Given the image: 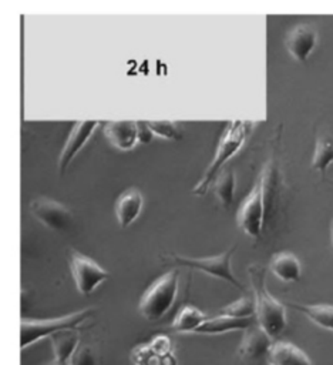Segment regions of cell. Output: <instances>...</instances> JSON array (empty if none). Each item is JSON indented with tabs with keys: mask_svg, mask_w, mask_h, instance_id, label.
<instances>
[{
	"mask_svg": "<svg viewBox=\"0 0 333 365\" xmlns=\"http://www.w3.org/2000/svg\"><path fill=\"white\" fill-rule=\"evenodd\" d=\"M235 245L232 248H229L228 251L216 255V257H206V258H191V257H185V255H179V254H168V255H162V259L165 261H171L174 264L182 265V267H188L201 272H205L213 278H219L222 281L229 282L231 285H233L235 288H238L239 291H243L242 284L236 279V277L233 275L232 271V255L235 251Z\"/></svg>",
	"mask_w": 333,
	"mask_h": 365,
	"instance_id": "5",
	"label": "cell"
},
{
	"mask_svg": "<svg viewBox=\"0 0 333 365\" xmlns=\"http://www.w3.org/2000/svg\"><path fill=\"white\" fill-rule=\"evenodd\" d=\"M266 362L269 365H312L307 354L287 341L273 342Z\"/></svg>",
	"mask_w": 333,
	"mask_h": 365,
	"instance_id": "15",
	"label": "cell"
},
{
	"mask_svg": "<svg viewBox=\"0 0 333 365\" xmlns=\"http://www.w3.org/2000/svg\"><path fill=\"white\" fill-rule=\"evenodd\" d=\"M149 130L152 131L154 135H158L164 140H181V133L176 127V124L174 121H168V120H159V121H147Z\"/></svg>",
	"mask_w": 333,
	"mask_h": 365,
	"instance_id": "24",
	"label": "cell"
},
{
	"mask_svg": "<svg viewBox=\"0 0 333 365\" xmlns=\"http://www.w3.org/2000/svg\"><path fill=\"white\" fill-rule=\"evenodd\" d=\"M256 317L252 318H232L226 315H216L208 318L196 331L195 334L201 335H219L231 331H246L250 327L256 325Z\"/></svg>",
	"mask_w": 333,
	"mask_h": 365,
	"instance_id": "14",
	"label": "cell"
},
{
	"mask_svg": "<svg viewBox=\"0 0 333 365\" xmlns=\"http://www.w3.org/2000/svg\"><path fill=\"white\" fill-rule=\"evenodd\" d=\"M270 271L285 282H295L300 279L302 267L297 259L290 252H278L270 259Z\"/></svg>",
	"mask_w": 333,
	"mask_h": 365,
	"instance_id": "17",
	"label": "cell"
},
{
	"mask_svg": "<svg viewBox=\"0 0 333 365\" xmlns=\"http://www.w3.org/2000/svg\"><path fill=\"white\" fill-rule=\"evenodd\" d=\"M148 345L158 354L161 355H169V354H174V349H172V341L168 335H164V334H159V335H155L149 342Z\"/></svg>",
	"mask_w": 333,
	"mask_h": 365,
	"instance_id": "26",
	"label": "cell"
},
{
	"mask_svg": "<svg viewBox=\"0 0 333 365\" xmlns=\"http://www.w3.org/2000/svg\"><path fill=\"white\" fill-rule=\"evenodd\" d=\"M287 305L299 311L305 317H307L317 327L333 331V305H327V304L307 305V304H297V302H287Z\"/></svg>",
	"mask_w": 333,
	"mask_h": 365,
	"instance_id": "18",
	"label": "cell"
},
{
	"mask_svg": "<svg viewBox=\"0 0 333 365\" xmlns=\"http://www.w3.org/2000/svg\"><path fill=\"white\" fill-rule=\"evenodd\" d=\"M53 352H54V362L67 365L71 355L80 346V334L77 329H68L54 334L51 338Z\"/></svg>",
	"mask_w": 333,
	"mask_h": 365,
	"instance_id": "16",
	"label": "cell"
},
{
	"mask_svg": "<svg viewBox=\"0 0 333 365\" xmlns=\"http://www.w3.org/2000/svg\"><path fill=\"white\" fill-rule=\"evenodd\" d=\"M330 234H332V244H333V221H332V225H330Z\"/></svg>",
	"mask_w": 333,
	"mask_h": 365,
	"instance_id": "28",
	"label": "cell"
},
{
	"mask_svg": "<svg viewBox=\"0 0 333 365\" xmlns=\"http://www.w3.org/2000/svg\"><path fill=\"white\" fill-rule=\"evenodd\" d=\"M236 177L232 170H222L213 181V191L223 207H229L235 197Z\"/></svg>",
	"mask_w": 333,
	"mask_h": 365,
	"instance_id": "21",
	"label": "cell"
},
{
	"mask_svg": "<svg viewBox=\"0 0 333 365\" xmlns=\"http://www.w3.org/2000/svg\"><path fill=\"white\" fill-rule=\"evenodd\" d=\"M250 128H252V123H249V121L233 120V121L228 123V125L219 140L215 157L211 161V164L208 165V168L204 171L198 184L194 187V190H192L194 194L204 195L208 191L209 185L215 181L218 174L222 171L223 165L242 148Z\"/></svg>",
	"mask_w": 333,
	"mask_h": 365,
	"instance_id": "2",
	"label": "cell"
},
{
	"mask_svg": "<svg viewBox=\"0 0 333 365\" xmlns=\"http://www.w3.org/2000/svg\"><path fill=\"white\" fill-rule=\"evenodd\" d=\"M272 345L273 339L256 324L245 331L243 338L238 346V355L250 364L268 361Z\"/></svg>",
	"mask_w": 333,
	"mask_h": 365,
	"instance_id": "9",
	"label": "cell"
},
{
	"mask_svg": "<svg viewBox=\"0 0 333 365\" xmlns=\"http://www.w3.org/2000/svg\"><path fill=\"white\" fill-rule=\"evenodd\" d=\"M317 43V31L310 24H297L286 36V48L297 61H306Z\"/></svg>",
	"mask_w": 333,
	"mask_h": 365,
	"instance_id": "11",
	"label": "cell"
},
{
	"mask_svg": "<svg viewBox=\"0 0 333 365\" xmlns=\"http://www.w3.org/2000/svg\"><path fill=\"white\" fill-rule=\"evenodd\" d=\"M68 264L75 288L83 295L92 294L98 285L110 278L101 265L77 250H68Z\"/></svg>",
	"mask_w": 333,
	"mask_h": 365,
	"instance_id": "7",
	"label": "cell"
},
{
	"mask_svg": "<svg viewBox=\"0 0 333 365\" xmlns=\"http://www.w3.org/2000/svg\"><path fill=\"white\" fill-rule=\"evenodd\" d=\"M333 163V138L322 137L316 141L312 168L324 174L326 168Z\"/></svg>",
	"mask_w": 333,
	"mask_h": 365,
	"instance_id": "22",
	"label": "cell"
},
{
	"mask_svg": "<svg viewBox=\"0 0 333 365\" xmlns=\"http://www.w3.org/2000/svg\"><path fill=\"white\" fill-rule=\"evenodd\" d=\"M154 137L152 131L149 130L147 121H138V138L141 143H149Z\"/></svg>",
	"mask_w": 333,
	"mask_h": 365,
	"instance_id": "27",
	"label": "cell"
},
{
	"mask_svg": "<svg viewBox=\"0 0 333 365\" xmlns=\"http://www.w3.org/2000/svg\"><path fill=\"white\" fill-rule=\"evenodd\" d=\"M221 315L232 317V318H252L256 317V305H255V298L252 297H242L238 301L223 307L219 311Z\"/></svg>",
	"mask_w": 333,
	"mask_h": 365,
	"instance_id": "23",
	"label": "cell"
},
{
	"mask_svg": "<svg viewBox=\"0 0 333 365\" xmlns=\"http://www.w3.org/2000/svg\"><path fill=\"white\" fill-rule=\"evenodd\" d=\"M48 365H61V364H57V362H51V364H48Z\"/></svg>",
	"mask_w": 333,
	"mask_h": 365,
	"instance_id": "29",
	"label": "cell"
},
{
	"mask_svg": "<svg viewBox=\"0 0 333 365\" xmlns=\"http://www.w3.org/2000/svg\"><path fill=\"white\" fill-rule=\"evenodd\" d=\"M30 212L43 225L56 231L68 228L73 221V214L64 204L47 197L34 198L30 202Z\"/></svg>",
	"mask_w": 333,
	"mask_h": 365,
	"instance_id": "8",
	"label": "cell"
},
{
	"mask_svg": "<svg viewBox=\"0 0 333 365\" xmlns=\"http://www.w3.org/2000/svg\"><path fill=\"white\" fill-rule=\"evenodd\" d=\"M265 217V174H262L255 182L248 197L240 204L236 221L245 234L258 238L262 232Z\"/></svg>",
	"mask_w": 333,
	"mask_h": 365,
	"instance_id": "6",
	"label": "cell"
},
{
	"mask_svg": "<svg viewBox=\"0 0 333 365\" xmlns=\"http://www.w3.org/2000/svg\"><path fill=\"white\" fill-rule=\"evenodd\" d=\"M131 359L134 365H178L174 354L161 355L155 352L148 344L135 346L131 351Z\"/></svg>",
	"mask_w": 333,
	"mask_h": 365,
	"instance_id": "20",
	"label": "cell"
},
{
	"mask_svg": "<svg viewBox=\"0 0 333 365\" xmlns=\"http://www.w3.org/2000/svg\"><path fill=\"white\" fill-rule=\"evenodd\" d=\"M97 127H98V121H78L73 125L67 137V141L61 150V154L58 157V170L61 174L68 168L70 163L81 151V148L90 140V137L92 135Z\"/></svg>",
	"mask_w": 333,
	"mask_h": 365,
	"instance_id": "10",
	"label": "cell"
},
{
	"mask_svg": "<svg viewBox=\"0 0 333 365\" xmlns=\"http://www.w3.org/2000/svg\"><path fill=\"white\" fill-rule=\"evenodd\" d=\"M67 365H95L94 354L90 346H78Z\"/></svg>",
	"mask_w": 333,
	"mask_h": 365,
	"instance_id": "25",
	"label": "cell"
},
{
	"mask_svg": "<svg viewBox=\"0 0 333 365\" xmlns=\"http://www.w3.org/2000/svg\"><path fill=\"white\" fill-rule=\"evenodd\" d=\"M104 135L115 148L121 151L132 150L139 141L138 121H131V120L110 121L104 125Z\"/></svg>",
	"mask_w": 333,
	"mask_h": 365,
	"instance_id": "12",
	"label": "cell"
},
{
	"mask_svg": "<svg viewBox=\"0 0 333 365\" xmlns=\"http://www.w3.org/2000/svg\"><path fill=\"white\" fill-rule=\"evenodd\" d=\"M92 312H94V308H84L60 318H50V319L23 318L21 332H20L21 335L20 346L21 349H26L43 338H51L57 332L78 329L81 324H84L91 317Z\"/></svg>",
	"mask_w": 333,
	"mask_h": 365,
	"instance_id": "4",
	"label": "cell"
},
{
	"mask_svg": "<svg viewBox=\"0 0 333 365\" xmlns=\"http://www.w3.org/2000/svg\"><path fill=\"white\" fill-rule=\"evenodd\" d=\"M144 205V197L139 190L128 188L115 201V217L120 227L127 228L141 214Z\"/></svg>",
	"mask_w": 333,
	"mask_h": 365,
	"instance_id": "13",
	"label": "cell"
},
{
	"mask_svg": "<svg viewBox=\"0 0 333 365\" xmlns=\"http://www.w3.org/2000/svg\"><path fill=\"white\" fill-rule=\"evenodd\" d=\"M248 272L256 305V322L273 339L286 328L285 305L268 291L266 269L262 265L253 264L248 267Z\"/></svg>",
	"mask_w": 333,
	"mask_h": 365,
	"instance_id": "1",
	"label": "cell"
},
{
	"mask_svg": "<svg viewBox=\"0 0 333 365\" xmlns=\"http://www.w3.org/2000/svg\"><path fill=\"white\" fill-rule=\"evenodd\" d=\"M178 282L179 271L176 268L155 279L139 299L138 309L141 315L148 321H157L162 318L175 302L178 294Z\"/></svg>",
	"mask_w": 333,
	"mask_h": 365,
	"instance_id": "3",
	"label": "cell"
},
{
	"mask_svg": "<svg viewBox=\"0 0 333 365\" xmlns=\"http://www.w3.org/2000/svg\"><path fill=\"white\" fill-rule=\"evenodd\" d=\"M205 312L192 305H185L175 317L171 329L181 334H195V331L208 319Z\"/></svg>",
	"mask_w": 333,
	"mask_h": 365,
	"instance_id": "19",
	"label": "cell"
}]
</instances>
